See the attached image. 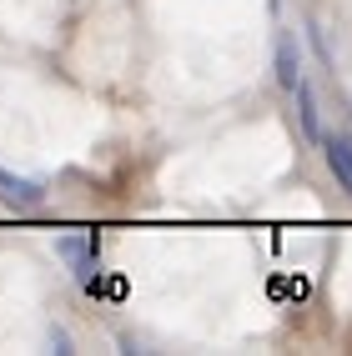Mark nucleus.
I'll list each match as a JSON object with an SVG mask.
<instances>
[{"mask_svg": "<svg viewBox=\"0 0 352 356\" xmlns=\"http://www.w3.org/2000/svg\"><path fill=\"white\" fill-rule=\"evenodd\" d=\"M322 151H327V165H332L337 186L352 196V140L347 136H322Z\"/></svg>", "mask_w": 352, "mask_h": 356, "instance_id": "nucleus-2", "label": "nucleus"}, {"mask_svg": "<svg viewBox=\"0 0 352 356\" xmlns=\"http://www.w3.org/2000/svg\"><path fill=\"white\" fill-rule=\"evenodd\" d=\"M277 76H282V86H287V90L302 86V65H297V40H292V35L277 40Z\"/></svg>", "mask_w": 352, "mask_h": 356, "instance_id": "nucleus-4", "label": "nucleus"}, {"mask_svg": "<svg viewBox=\"0 0 352 356\" xmlns=\"http://www.w3.org/2000/svg\"><path fill=\"white\" fill-rule=\"evenodd\" d=\"M0 196H6L10 206H20V211H31V206H40V186L36 181H20L10 171H0Z\"/></svg>", "mask_w": 352, "mask_h": 356, "instance_id": "nucleus-3", "label": "nucleus"}, {"mask_svg": "<svg viewBox=\"0 0 352 356\" xmlns=\"http://www.w3.org/2000/svg\"><path fill=\"white\" fill-rule=\"evenodd\" d=\"M56 251L70 261V271L81 281H91V271H96V236H61Z\"/></svg>", "mask_w": 352, "mask_h": 356, "instance_id": "nucleus-1", "label": "nucleus"}]
</instances>
